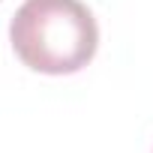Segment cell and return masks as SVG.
I'll return each mask as SVG.
<instances>
[{
	"label": "cell",
	"instance_id": "cell-1",
	"mask_svg": "<svg viewBox=\"0 0 153 153\" xmlns=\"http://www.w3.org/2000/svg\"><path fill=\"white\" fill-rule=\"evenodd\" d=\"M18 60L45 75L84 69L99 48V27L81 0H24L9 21Z\"/></svg>",
	"mask_w": 153,
	"mask_h": 153
}]
</instances>
